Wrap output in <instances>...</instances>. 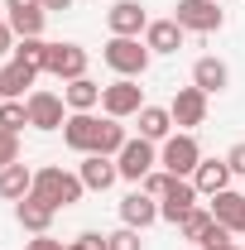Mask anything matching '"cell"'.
Instances as JSON below:
<instances>
[{"label":"cell","mask_w":245,"mask_h":250,"mask_svg":"<svg viewBox=\"0 0 245 250\" xmlns=\"http://www.w3.org/2000/svg\"><path fill=\"white\" fill-rule=\"evenodd\" d=\"M82 192H87V183L77 178V173H67V168H58V164H48V168H39L34 173V197H43L48 207H72V202H82Z\"/></svg>","instance_id":"1"},{"label":"cell","mask_w":245,"mask_h":250,"mask_svg":"<svg viewBox=\"0 0 245 250\" xmlns=\"http://www.w3.org/2000/svg\"><path fill=\"white\" fill-rule=\"evenodd\" d=\"M101 58L106 67L116 72V77H144L149 72V43H140V39H121V34H111V43L101 48Z\"/></svg>","instance_id":"2"},{"label":"cell","mask_w":245,"mask_h":250,"mask_svg":"<svg viewBox=\"0 0 245 250\" xmlns=\"http://www.w3.org/2000/svg\"><path fill=\"white\" fill-rule=\"evenodd\" d=\"M159 164H163L168 173H178V178H192V173H197V164H202V145H197L187 130H178V135H168V140H163Z\"/></svg>","instance_id":"3"},{"label":"cell","mask_w":245,"mask_h":250,"mask_svg":"<svg viewBox=\"0 0 245 250\" xmlns=\"http://www.w3.org/2000/svg\"><path fill=\"white\" fill-rule=\"evenodd\" d=\"M173 20L187 34H216L226 24V10H221V0H178L173 5Z\"/></svg>","instance_id":"4"},{"label":"cell","mask_w":245,"mask_h":250,"mask_svg":"<svg viewBox=\"0 0 245 250\" xmlns=\"http://www.w3.org/2000/svg\"><path fill=\"white\" fill-rule=\"evenodd\" d=\"M101 106H106L111 121H125V116H140L149 101H144V87H140L135 77H121V82L101 87Z\"/></svg>","instance_id":"5"},{"label":"cell","mask_w":245,"mask_h":250,"mask_svg":"<svg viewBox=\"0 0 245 250\" xmlns=\"http://www.w3.org/2000/svg\"><path fill=\"white\" fill-rule=\"evenodd\" d=\"M154 164H159V149H154V140H130L121 154H116V168H121V178L125 183H144L154 173Z\"/></svg>","instance_id":"6"},{"label":"cell","mask_w":245,"mask_h":250,"mask_svg":"<svg viewBox=\"0 0 245 250\" xmlns=\"http://www.w3.org/2000/svg\"><path fill=\"white\" fill-rule=\"evenodd\" d=\"M24 106H29V125L34 130H62V125H67V101H62L58 92H29Z\"/></svg>","instance_id":"7"},{"label":"cell","mask_w":245,"mask_h":250,"mask_svg":"<svg viewBox=\"0 0 245 250\" xmlns=\"http://www.w3.org/2000/svg\"><path fill=\"white\" fill-rule=\"evenodd\" d=\"M43 20H48L43 0H5V24L20 34V39H39L43 34Z\"/></svg>","instance_id":"8"},{"label":"cell","mask_w":245,"mask_h":250,"mask_svg":"<svg viewBox=\"0 0 245 250\" xmlns=\"http://www.w3.org/2000/svg\"><path fill=\"white\" fill-rule=\"evenodd\" d=\"M43 72H53V77H62V82L87 77V48H82V43H53V48H48V62H43Z\"/></svg>","instance_id":"9"},{"label":"cell","mask_w":245,"mask_h":250,"mask_svg":"<svg viewBox=\"0 0 245 250\" xmlns=\"http://www.w3.org/2000/svg\"><path fill=\"white\" fill-rule=\"evenodd\" d=\"M168 111H173V125L178 130H192V125L207 121V92L202 87H178L173 101H168Z\"/></svg>","instance_id":"10"},{"label":"cell","mask_w":245,"mask_h":250,"mask_svg":"<svg viewBox=\"0 0 245 250\" xmlns=\"http://www.w3.org/2000/svg\"><path fill=\"white\" fill-rule=\"evenodd\" d=\"M106 24H111V34H121V39H140V34L149 29V15H144L140 0H116L106 10Z\"/></svg>","instance_id":"11"},{"label":"cell","mask_w":245,"mask_h":250,"mask_svg":"<svg viewBox=\"0 0 245 250\" xmlns=\"http://www.w3.org/2000/svg\"><path fill=\"white\" fill-rule=\"evenodd\" d=\"M96 135H101V121L92 111H72L67 125H62V145L77 149V154H96Z\"/></svg>","instance_id":"12"},{"label":"cell","mask_w":245,"mask_h":250,"mask_svg":"<svg viewBox=\"0 0 245 250\" xmlns=\"http://www.w3.org/2000/svg\"><path fill=\"white\" fill-rule=\"evenodd\" d=\"M53 217H58V207H48V202H43V197H34V192L15 202V221H20V226H24L29 236H48Z\"/></svg>","instance_id":"13"},{"label":"cell","mask_w":245,"mask_h":250,"mask_svg":"<svg viewBox=\"0 0 245 250\" xmlns=\"http://www.w3.org/2000/svg\"><path fill=\"white\" fill-rule=\"evenodd\" d=\"M121 221L125 226H135V231H144L159 221V197H149L144 188H135L130 197H121Z\"/></svg>","instance_id":"14"},{"label":"cell","mask_w":245,"mask_h":250,"mask_svg":"<svg viewBox=\"0 0 245 250\" xmlns=\"http://www.w3.org/2000/svg\"><path fill=\"white\" fill-rule=\"evenodd\" d=\"M212 217L226 226V231H236V236H245V192H236V188H226V192H216L212 202Z\"/></svg>","instance_id":"15"},{"label":"cell","mask_w":245,"mask_h":250,"mask_svg":"<svg viewBox=\"0 0 245 250\" xmlns=\"http://www.w3.org/2000/svg\"><path fill=\"white\" fill-rule=\"evenodd\" d=\"M231 178H236V173H231V164H226V159H202V164H197V173H192V188H197L202 197H216V192H226V188H231Z\"/></svg>","instance_id":"16"},{"label":"cell","mask_w":245,"mask_h":250,"mask_svg":"<svg viewBox=\"0 0 245 250\" xmlns=\"http://www.w3.org/2000/svg\"><path fill=\"white\" fill-rule=\"evenodd\" d=\"M197 197H202V192L192 188V178H178V183H173V192L159 202V221H173V226H178V221L197 207Z\"/></svg>","instance_id":"17"},{"label":"cell","mask_w":245,"mask_h":250,"mask_svg":"<svg viewBox=\"0 0 245 250\" xmlns=\"http://www.w3.org/2000/svg\"><path fill=\"white\" fill-rule=\"evenodd\" d=\"M77 178L92 188V192H106V188L121 178V168H116V159H111V154H87V159H82V168H77Z\"/></svg>","instance_id":"18"},{"label":"cell","mask_w":245,"mask_h":250,"mask_svg":"<svg viewBox=\"0 0 245 250\" xmlns=\"http://www.w3.org/2000/svg\"><path fill=\"white\" fill-rule=\"evenodd\" d=\"M34 77H39V67L10 58L5 67H0V92H5V101H24V92L34 87Z\"/></svg>","instance_id":"19"},{"label":"cell","mask_w":245,"mask_h":250,"mask_svg":"<svg viewBox=\"0 0 245 250\" xmlns=\"http://www.w3.org/2000/svg\"><path fill=\"white\" fill-rule=\"evenodd\" d=\"M192 87H202L207 96H212V92H226V87H231V67H226L221 58H212V53L197 58V62H192Z\"/></svg>","instance_id":"20"},{"label":"cell","mask_w":245,"mask_h":250,"mask_svg":"<svg viewBox=\"0 0 245 250\" xmlns=\"http://www.w3.org/2000/svg\"><path fill=\"white\" fill-rule=\"evenodd\" d=\"M183 24L178 20H149V29H144V43H149V53H178L183 48Z\"/></svg>","instance_id":"21"},{"label":"cell","mask_w":245,"mask_h":250,"mask_svg":"<svg viewBox=\"0 0 245 250\" xmlns=\"http://www.w3.org/2000/svg\"><path fill=\"white\" fill-rule=\"evenodd\" d=\"M29 192H34V168L29 164L0 168V197H5V202H20V197H29Z\"/></svg>","instance_id":"22"},{"label":"cell","mask_w":245,"mask_h":250,"mask_svg":"<svg viewBox=\"0 0 245 250\" xmlns=\"http://www.w3.org/2000/svg\"><path fill=\"white\" fill-rule=\"evenodd\" d=\"M140 135L154 140V145H163V140L173 135V111H168V106H144V111H140Z\"/></svg>","instance_id":"23"},{"label":"cell","mask_w":245,"mask_h":250,"mask_svg":"<svg viewBox=\"0 0 245 250\" xmlns=\"http://www.w3.org/2000/svg\"><path fill=\"white\" fill-rule=\"evenodd\" d=\"M62 101H67V111H92V106H101V87L92 77H77L62 87Z\"/></svg>","instance_id":"24"},{"label":"cell","mask_w":245,"mask_h":250,"mask_svg":"<svg viewBox=\"0 0 245 250\" xmlns=\"http://www.w3.org/2000/svg\"><path fill=\"white\" fill-rule=\"evenodd\" d=\"M125 145H130V135H125V125L121 121H111V116H106V121H101V135H96V154H121Z\"/></svg>","instance_id":"25"},{"label":"cell","mask_w":245,"mask_h":250,"mask_svg":"<svg viewBox=\"0 0 245 250\" xmlns=\"http://www.w3.org/2000/svg\"><path fill=\"white\" fill-rule=\"evenodd\" d=\"M212 207H192V212H187L183 221H178V231H183V241H192V246H197V241H202V236H207V226H212Z\"/></svg>","instance_id":"26"},{"label":"cell","mask_w":245,"mask_h":250,"mask_svg":"<svg viewBox=\"0 0 245 250\" xmlns=\"http://www.w3.org/2000/svg\"><path fill=\"white\" fill-rule=\"evenodd\" d=\"M48 48H53V43H43V34H39V39H20V43H15V58L43 72V62H48Z\"/></svg>","instance_id":"27"},{"label":"cell","mask_w":245,"mask_h":250,"mask_svg":"<svg viewBox=\"0 0 245 250\" xmlns=\"http://www.w3.org/2000/svg\"><path fill=\"white\" fill-rule=\"evenodd\" d=\"M24 125H29V106L24 101H0V130H15L20 135Z\"/></svg>","instance_id":"28"},{"label":"cell","mask_w":245,"mask_h":250,"mask_svg":"<svg viewBox=\"0 0 245 250\" xmlns=\"http://www.w3.org/2000/svg\"><path fill=\"white\" fill-rule=\"evenodd\" d=\"M173 183H178V173H168V168H154L149 178H144V192H149V197H159V202H163V197H168V192H173Z\"/></svg>","instance_id":"29"},{"label":"cell","mask_w":245,"mask_h":250,"mask_svg":"<svg viewBox=\"0 0 245 250\" xmlns=\"http://www.w3.org/2000/svg\"><path fill=\"white\" fill-rule=\"evenodd\" d=\"M231 236H236V231H226L221 221H212V226H207V236L197 241V250H226V246H236Z\"/></svg>","instance_id":"30"},{"label":"cell","mask_w":245,"mask_h":250,"mask_svg":"<svg viewBox=\"0 0 245 250\" xmlns=\"http://www.w3.org/2000/svg\"><path fill=\"white\" fill-rule=\"evenodd\" d=\"M106 250H144V241H140V231H135V226H121V231H111V236H106Z\"/></svg>","instance_id":"31"},{"label":"cell","mask_w":245,"mask_h":250,"mask_svg":"<svg viewBox=\"0 0 245 250\" xmlns=\"http://www.w3.org/2000/svg\"><path fill=\"white\" fill-rule=\"evenodd\" d=\"M20 164V135L15 130H0V168Z\"/></svg>","instance_id":"32"},{"label":"cell","mask_w":245,"mask_h":250,"mask_svg":"<svg viewBox=\"0 0 245 250\" xmlns=\"http://www.w3.org/2000/svg\"><path fill=\"white\" fill-rule=\"evenodd\" d=\"M67 250H106V236H101V231H82Z\"/></svg>","instance_id":"33"},{"label":"cell","mask_w":245,"mask_h":250,"mask_svg":"<svg viewBox=\"0 0 245 250\" xmlns=\"http://www.w3.org/2000/svg\"><path fill=\"white\" fill-rule=\"evenodd\" d=\"M226 164H231V173H236V178H245V140H241V145H231Z\"/></svg>","instance_id":"34"},{"label":"cell","mask_w":245,"mask_h":250,"mask_svg":"<svg viewBox=\"0 0 245 250\" xmlns=\"http://www.w3.org/2000/svg\"><path fill=\"white\" fill-rule=\"evenodd\" d=\"M15 43H20V34H15L5 20H0V53H15Z\"/></svg>","instance_id":"35"},{"label":"cell","mask_w":245,"mask_h":250,"mask_svg":"<svg viewBox=\"0 0 245 250\" xmlns=\"http://www.w3.org/2000/svg\"><path fill=\"white\" fill-rule=\"evenodd\" d=\"M24 250H67V246H62V241H53V236H34Z\"/></svg>","instance_id":"36"},{"label":"cell","mask_w":245,"mask_h":250,"mask_svg":"<svg viewBox=\"0 0 245 250\" xmlns=\"http://www.w3.org/2000/svg\"><path fill=\"white\" fill-rule=\"evenodd\" d=\"M43 10L53 15V10H72V0H43Z\"/></svg>","instance_id":"37"},{"label":"cell","mask_w":245,"mask_h":250,"mask_svg":"<svg viewBox=\"0 0 245 250\" xmlns=\"http://www.w3.org/2000/svg\"><path fill=\"white\" fill-rule=\"evenodd\" d=\"M226 250H241V246H226Z\"/></svg>","instance_id":"38"},{"label":"cell","mask_w":245,"mask_h":250,"mask_svg":"<svg viewBox=\"0 0 245 250\" xmlns=\"http://www.w3.org/2000/svg\"><path fill=\"white\" fill-rule=\"evenodd\" d=\"M0 101H5V92H0Z\"/></svg>","instance_id":"39"}]
</instances>
